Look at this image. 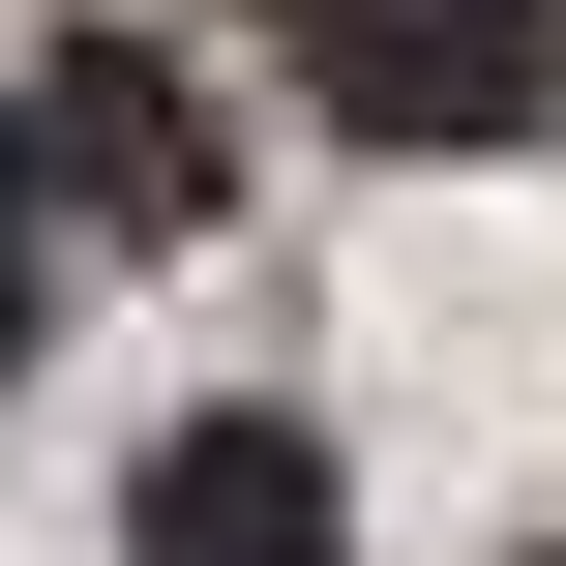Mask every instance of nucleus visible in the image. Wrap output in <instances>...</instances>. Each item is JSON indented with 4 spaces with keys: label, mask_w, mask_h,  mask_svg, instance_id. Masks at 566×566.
<instances>
[{
    "label": "nucleus",
    "mask_w": 566,
    "mask_h": 566,
    "mask_svg": "<svg viewBox=\"0 0 566 566\" xmlns=\"http://www.w3.org/2000/svg\"><path fill=\"white\" fill-rule=\"evenodd\" d=\"M537 566H566V537H537Z\"/></svg>",
    "instance_id": "obj_5"
},
{
    "label": "nucleus",
    "mask_w": 566,
    "mask_h": 566,
    "mask_svg": "<svg viewBox=\"0 0 566 566\" xmlns=\"http://www.w3.org/2000/svg\"><path fill=\"white\" fill-rule=\"evenodd\" d=\"M119 566H358V478H328L298 418H179V448L119 478Z\"/></svg>",
    "instance_id": "obj_3"
},
{
    "label": "nucleus",
    "mask_w": 566,
    "mask_h": 566,
    "mask_svg": "<svg viewBox=\"0 0 566 566\" xmlns=\"http://www.w3.org/2000/svg\"><path fill=\"white\" fill-rule=\"evenodd\" d=\"M0 119H30V209H60V239H119V269H179V239L239 209V149H209V90H179L149 30H60Z\"/></svg>",
    "instance_id": "obj_1"
},
{
    "label": "nucleus",
    "mask_w": 566,
    "mask_h": 566,
    "mask_svg": "<svg viewBox=\"0 0 566 566\" xmlns=\"http://www.w3.org/2000/svg\"><path fill=\"white\" fill-rule=\"evenodd\" d=\"M269 30L358 149H537L566 119V0H269Z\"/></svg>",
    "instance_id": "obj_2"
},
{
    "label": "nucleus",
    "mask_w": 566,
    "mask_h": 566,
    "mask_svg": "<svg viewBox=\"0 0 566 566\" xmlns=\"http://www.w3.org/2000/svg\"><path fill=\"white\" fill-rule=\"evenodd\" d=\"M30 298H60V269H30V119H0V358H30Z\"/></svg>",
    "instance_id": "obj_4"
}]
</instances>
